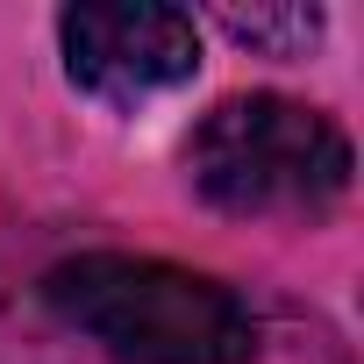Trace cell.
Masks as SVG:
<instances>
[{
    "instance_id": "obj_1",
    "label": "cell",
    "mask_w": 364,
    "mask_h": 364,
    "mask_svg": "<svg viewBox=\"0 0 364 364\" xmlns=\"http://www.w3.org/2000/svg\"><path fill=\"white\" fill-rule=\"evenodd\" d=\"M43 300L58 321L93 336L122 364H250L257 357V321L250 307L200 272H178L164 257H65L43 279Z\"/></svg>"
},
{
    "instance_id": "obj_2",
    "label": "cell",
    "mask_w": 364,
    "mask_h": 364,
    "mask_svg": "<svg viewBox=\"0 0 364 364\" xmlns=\"http://www.w3.org/2000/svg\"><path fill=\"white\" fill-rule=\"evenodd\" d=\"M186 171L200 200L222 215H307L314 222L350 193V143L328 114L286 93H236L193 129Z\"/></svg>"
},
{
    "instance_id": "obj_3",
    "label": "cell",
    "mask_w": 364,
    "mask_h": 364,
    "mask_svg": "<svg viewBox=\"0 0 364 364\" xmlns=\"http://www.w3.org/2000/svg\"><path fill=\"white\" fill-rule=\"evenodd\" d=\"M65 36V72L93 100L136 107L150 93L186 86L200 65V29L178 8H150V0H86V8L58 15Z\"/></svg>"
},
{
    "instance_id": "obj_4",
    "label": "cell",
    "mask_w": 364,
    "mask_h": 364,
    "mask_svg": "<svg viewBox=\"0 0 364 364\" xmlns=\"http://www.w3.org/2000/svg\"><path fill=\"white\" fill-rule=\"evenodd\" d=\"M215 22H222L236 43L279 50V58H293V50H307V43L321 36V15H314V8H222Z\"/></svg>"
}]
</instances>
